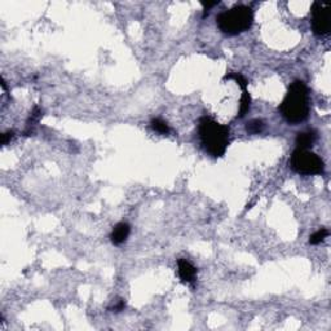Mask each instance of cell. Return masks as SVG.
Instances as JSON below:
<instances>
[{"mask_svg": "<svg viewBox=\"0 0 331 331\" xmlns=\"http://www.w3.org/2000/svg\"><path fill=\"white\" fill-rule=\"evenodd\" d=\"M309 96L308 88L302 80H295L288 87V91L281 104L280 110L286 120L291 124L303 122L309 115Z\"/></svg>", "mask_w": 331, "mask_h": 331, "instance_id": "cell-1", "label": "cell"}, {"mask_svg": "<svg viewBox=\"0 0 331 331\" xmlns=\"http://www.w3.org/2000/svg\"><path fill=\"white\" fill-rule=\"evenodd\" d=\"M198 132L203 148L210 155L220 158L225 154L229 145V128L227 126H223L212 118L205 115L199 119Z\"/></svg>", "mask_w": 331, "mask_h": 331, "instance_id": "cell-2", "label": "cell"}, {"mask_svg": "<svg viewBox=\"0 0 331 331\" xmlns=\"http://www.w3.org/2000/svg\"><path fill=\"white\" fill-rule=\"evenodd\" d=\"M217 26L224 34L237 35L252 26L254 12L250 7L235 6L227 12H223L216 19Z\"/></svg>", "mask_w": 331, "mask_h": 331, "instance_id": "cell-3", "label": "cell"}, {"mask_svg": "<svg viewBox=\"0 0 331 331\" xmlns=\"http://www.w3.org/2000/svg\"><path fill=\"white\" fill-rule=\"evenodd\" d=\"M290 164L300 175H318L322 174L325 169L322 159L317 154L299 148L292 153Z\"/></svg>", "mask_w": 331, "mask_h": 331, "instance_id": "cell-4", "label": "cell"}, {"mask_svg": "<svg viewBox=\"0 0 331 331\" xmlns=\"http://www.w3.org/2000/svg\"><path fill=\"white\" fill-rule=\"evenodd\" d=\"M330 9L328 4L316 2L312 6V29L318 36L327 35L330 32Z\"/></svg>", "mask_w": 331, "mask_h": 331, "instance_id": "cell-5", "label": "cell"}, {"mask_svg": "<svg viewBox=\"0 0 331 331\" xmlns=\"http://www.w3.org/2000/svg\"><path fill=\"white\" fill-rule=\"evenodd\" d=\"M177 265H179V275L182 282H194L195 275H197V268L187 259H179Z\"/></svg>", "mask_w": 331, "mask_h": 331, "instance_id": "cell-6", "label": "cell"}, {"mask_svg": "<svg viewBox=\"0 0 331 331\" xmlns=\"http://www.w3.org/2000/svg\"><path fill=\"white\" fill-rule=\"evenodd\" d=\"M130 233H131V227H130V224H127V223H118L114 227V229H113L110 240H112V242L114 243V245L119 246L126 242Z\"/></svg>", "mask_w": 331, "mask_h": 331, "instance_id": "cell-7", "label": "cell"}, {"mask_svg": "<svg viewBox=\"0 0 331 331\" xmlns=\"http://www.w3.org/2000/svg\"><path fill=\"white\" fill-rule=\"evenodd\" d=\"M316 139H317V134L316 131L310 130V131H304V132H299L297 136V145L299 149H305L308 150L309 148L313 146L315 144Z\"/></svg>", "mask_w": 331, "mask_h": 331, "instance_id": "cell-8", "label": "cell"}, {"mask_svg": "<svg viewBox=\"0 0 331 331\" xmlns=\"http://www.w3.org/2000/svg\"><path fill=\"white\" fill-rule=\"evenodd\" d=\"M250 105H251V96H250V94L247 92V89H243L240 101V113H238L237 117L242 118L243 115L250 110Z\"/></svg>", "mask_w": 331, "mask_h": 331, "instance_id": "cell-9", "label": "cell"}, {"mask_svg": "<svg viewBox=\"0 0 331 331\" xmlns=\"http://www.w3.org/2000/svg\"><path fill=\"white\" fill-rule=\"evenodd\" d=\"M264 130V123L260 119H252L246 124V131L251 135L260 134Z\"/></svg>", "mask_w": 331, "mask_h": 331, "instance_id": "cell-10", "label": "cell"}, {"mask_svg": "<svg viewBox=\"0 0 331 331\" xmlns=\"http://www.w3.org/2000/svg\"><path fill=\"white\" fill-rule=\"evenodd\" d=\"M150 124H152V128L154 130V131L159 132V134L167 135L170 132V128H169V126H167V123H166L163 119H160V118H154V119L150 122Z\"/></svg>", "mask_w": 331, "mask_h": 331, "instance_id": "cell-11", "label": "cell"}, {"mask_svg": "<svg viewBox=\"0 0 331 331\" xmlns=\"http://www.w3.org/2000/svg\"><path fill=\"white\" fill-rule=\"evenodd\" d=\"M328 235V230L325 229V228H321L320 230H317L316 233H313L309 238L310 245H318V243L322 242L326 237Z\"/></svg>", "mask_w": 331, "mask_h": 331, "instance_id": "cell-12", "label": "cell"}, {"mask_svg": "<svg viewBox=\"0 0 331 331\" xmlns=\"http://www.w3.org/2000/svg\"><path fill=\"white\" fill-rule=\"evenodd\" d=\"M124 308H126V303H124V300L118 299L117 303H115V304L113 305V307L110 308V309L114 310V312H120V310H123Z\"/></svg>", "mask_w": 331, "mask_h": 331, "instance_id": "cell-13", "label": "cell"}, {"mask_svg": "<svg viewBox=\"0 0 331 331\" xmlns=\"http://www.w3.org/2000/svg\"><path fill=\"white\" fill-rule=\"evenodd\" d=\"M13 135H14L13 131L4 132V134L2 135V145H7V144H8V142L11 141L12 139H13Z\"/></svg>", "mask_w": 331, "mask_h": 331, "instance_id": "cell-14", "label": "cell"}]
</instances>
